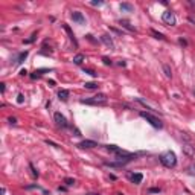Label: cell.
I'll use <instances>...</instances> for the list:
<instances>
[{"mask_svg": "<svg viewBox=\"0 0 195 195\" xmlns=\"http://www.w3.org/2000/svg\"><path fill=\"white\" fill-rule=\"evenodd\" d=\"M108 98L105 93H98L91 98H88V99H81V104H87V105H104L107 104Z\"/></svg>", "mask_w": 195, "mask_h": 195, "instance_id": "6da1fadb", "label": "cell"}, {"mask_svg": "<svg viewBox=\"0 0 195 195\" xmlns=\"http://www.w3.org/2000/svg\"><path fill=\"white\" fill-rule=\"evenodd\" d=\"M160 162H162V165L166 166V168H174V166L177 165V156H175V153H172V151H166V153H163V154L160 156Z\"/></svg>", "mask_w": 195, "mask_h": 195, "instance_id": "7a4b0ae2", "label": "cell"}, {"mask_svg": "<svg viewBox=\"0 0 195 195\" xmlns=\"http://www.w3.org/2000/svg\"><path fill=\"white\" fill-rule=\"evenodd\" d=\"M140 116L143 117V119H146L150 122V124L154 127V128H162L163 127V124H162V120L159 119V117H156L154 114H151V113H146V111H140Z\"/></svg>", "mask_w": 195, "mask_h": 195, "instance_id": "3957f363", "label": "cell"}, {"mask_svg": "<svg viewBox=\"0 0 195 195\" xmlns=\"http://www.w3.org/2000/svg\"><path fill=\"white\" fill-rule=\"evenodd\" d=\"M162 20H163L166 24H169V26H174V24L177 23L175 15H174V12H172V11H165V12L162 14Z\"/></svg>", "mask_w": 195, "mask_h": 195, "instance_id": "277c9868", "label": "cell"}, {"mask_svg": "<svg viewBox=\"0 0 195 195\" xmlns=\"http://www.w3.org/2000/svg\"><path fill=\"white\" fill-rule=\"evenodd\" d=\"M54 119H55V122H57L58 127H61V128H67V127H69L67 119H66L61 113H55V114H54Z\"/></svg>", "mask_w": 195, "mask_h": 195, "instance_id": "5b68a950", "label": "cell"}, {"mask_svg": "<svg viewBox=\"0 0 195 195\" xmlns=\"http://www.w3.org/2000/svg\"><path fill=\"white\" fill-rule=\"evenodd\" d=\"M72 20L75 23H78V24H85V18H84L82 12H79V11H73L72 12Z\"/></svg>", "mask_w": 195, "mask_h": 195, "instance_id": "8992f818", "label": "cell"}, {"mask_svg": "<svg viewBox=\"0 0 195 195\" xmlns=\"http://www.w3.org/2000/svg\"><path fill=\"white\" fill-rule=\"evenodd\" d=\"M183 151L189 156V157H193L195 156V146L192 145V143H183Z\"/></svg>", "mask_w": 195, "mask_h": 195, "instance_id": "52a82bcc", "label": "cell"}, {"mask_svg": "<svg viewBox=\"0 0 195 195\" xmlns=\"http://www.w3.org/2000/svg\"><path fill=\"white\" fill-rule=\"evenodd\" d=\"M78 146H79V148H82V150H85V148H96L98 143L94 140H82L81 143H78Z\"/></svg>", "mask_w": 195, "mask_h": 195, "instance_id": "ba28073f", "label": "cell"}, {"mask_svg": "<svg viewBox=\"0 0 195 195\" xmlns=\"http://www.w3.org/2000/svg\"><path fill=\"white\" fill-rule=\"evenodd\" d=\"M101 40H102V43H104L107 47H110V49H114V41H113V38H111L110 35L104 34V35H101Z\"/></svg>", "mask_w": 195, "mask_h": 195, "instance_id": "9c48e42d", "label": "cell"}, {"mask_svg": "<svg viewBox=\"0 0 195 195\" xmlns=\"http://www.w3.org/2000/svg\"><path fill=\"white\" fill-rule=\"evenodd\" d=\"M63 28H64V31L69 34V37H70V40L73 41V44H75L76 47H78V41H76V38H75V35H73V32H72V29L67 26V24H63Z\"/></svg>", "mask_w": 195, "mask_h": 195, "instance_id": "30bf717a", "label": "cell"}, {"mask_svg": "<svg viewBox=\"0 0 195 195\" xmlns=\"http://www.w3.org/2000/svg\"><path fill=\"white\" fill-rule=\"evenodd\" d=\"M119 24H120L122 28H125V29H128L130 32H136L134 26H131V24H130V21H127V20H120V21H119Z\"/></svg>", "mask_w": 195, "mask_h": 195, "instance_id": "8fae6325", "label": "cell"}, {"mask_svg": "<svg viewBox=\"0 0 195 195\" xmlns=\"http://www.w3.org/2000/svg\"><path fill=\"white\" fill-rule=\"evenodd\" d=\"M130 178H131V181H133L134 184H140L142 180H143V175H142V174H131Z\"/></svg>", "mask_w": 195, "mask_h": 195, "instance_id": "7c38bea8", "label": "cell"}, {"mask_svg": "<svg viewBox=\"0 0 195 195\" xmlns=\"http://www.w3.org/2000/svg\"><path fill=\"white\" fill-rule=\"evenodd\" d=\"M69 96H70L69 90H64V88H61V90L58 91V98H60L61 101H67V99H69Z\"/></svg>", "mask_w": 195, "mask_h": 195, "instance_id": "4fadbf2b", "label": "cell"}, {"mask_svg": "<svg viewBox=\"0 0 195 195\" xmlns=\"http://www.w3.org/2000/svg\"><path fill=\"white\" fill-rule=\"evenodd\" d=\"M120 9L122 11H127V12H133L134 11V6L131 3H120Z\"/></svg>", "mask_w": 195, "mask_h": 195, "instance_id": "5bb4252c", "label": "cell"}, {"mask_svg": "<svg viewBox=\"0 0 195 195\" xmlns=\"http://www.w3.org/2000/svg\"><path fill=\"white\" fill-rule=\"evenodd\" d=\"M28 58V52H21L18 57H17V60H15V64H21L24 60Z\"/></svg>", "mask_w": 195, "mask_h": 195, "instance_id": "9a60e30c", "label": "cell"}, {"mask_svg": "<svg viewBox=\"0 0 195 195\" xmlns=\"http://www.w3.org/2000/svg\"><path fill=\"white\" fill-rule=\"evenodd\" d=\"M163 72H165L166 78H172V70H171V67L168 64H163Z\"/></svg>", "mask_w": 195, "mask_h": 195, "instance_id": "2e32d148", "label": "cell"}, {"mask_svg": "<svg viewBox=\"0 0 195 195\" xmlns=\"http://www.w3.org/2000/svg\"><path fill=\"white\" fill-rule=\"evenodd\" d=\"M82 61H84V55L82 54H78V55L73 57V63H75V64H81Z\"/></svg>", "mask_w": 195, "mask_h": 195, "instance_id": "e0dca14e", "label": "cell"}, {"mask_svg": "<svg viewBox=\"0 0 195 195\" xmlns=\"http://www.w3.org/2000/svg\"><path fill=\"white\" fill-rule=\"evenodd\" d=\"M151 34H153L156 38H159V40H165V35H163V34H160V32H157L156 29H151Z\"/></svg>", "mask_w": 195, "mask_h": 195, "instance_id": "ac0fdd59", "label": "cell"}, {"mask_svg": "<svg viewBox=\"0 0 195 195\" xmlns=\"http://www.w3.org/2000/svg\"><path fill=\"white\" fill-rule=\"evenodd\" d=\"M84 73H87V75H90V76H93V78L98 76V73H96L94 70H91V69H84Z\"/></svg>", "mask_w": 195, "mask_h": 195, "instance_id": "d6986e66", "label": "cell"}, {"mask_svg": "<svg viewBox=\"0 0 195 195\" xmlns=\"http://www.w3.org/2000/svg\"><path fill=\"white\" fill-rule=\"evenodd\" d=\"M102 5H104L102 0H93L91 2V6H102Z\"/></svg>", "mask_w": 195, "mask_h": 195, "instance_id": "ffe728a7", "label": "cell"}, {"mask_svg": "<svg viewBox=\"0 0 195 195\" xmlns=\"http://www.w3.org/2000/svg\"><path fill=\"white\" fill-rule=\"evenodd\" d=\"M84 87H85V88H96V87H98V84H94V82H85V84H84Z\"/></svg>", "mask_w": 195, "mask_h": 195, "instance_id": "44dd1931", "label": "cell"}, {"mask_svg": "<svg viewBox=\"0 0 195 195\" xmlns=\"http://www.w3.org/2000/svg\"><path fill=\"white\" fill-rule=\"evenodd\" d=\"M64 183H66L67 186H72V184H75V180H73V178H66Z\"/></svg>", "mask_w": 195, "mask_h": 195, "instance_id": "7402d4cb", "label": "cell"}, {"mask_svg": "<svg viewBox=\"0 0 195 195\" xmlns=\"http://www.w3.org/2000/svg\"><path fill=\"white\" fill-rule=\"evenodd\" d=\"M29 168H31V171H32V175H34V177H38V172L34 169V166H32V165H29Z\"/></svg>", "mask_w": 195, "mask_h": 195, "instance_id": "603a6c76", "label": "cell"}, {"mask_svg": "<svg viewBox=\"0 0 195 195\" xmlns=\"http://www.w3.org/2000/svg\"><path fill=\"white\" fill-rule=\"evenodd\" d=\"M102 61H104V64H107V66H111V61H110L107 57H104V58H102Z\"/></svg>", "mask_w": 195, "mask_h": 195, "instance_id": "cb8c5ba5", "label": "cell"}, {"mask_svg": "<svg viewBox=\"0 0 195 195\" xmlns=\"http://www.w3.org/2000/svg\"><path fill=\"white\" fill-rule=\"evenodd\" d=\"M110 31H113V32H116V34H120V35H122V31H119V29H116V28H110Z\"/></svg>", "mask_w": 195, "mask_h": 195, "instance_id": "d4e9b609", "label": "cell"}, {"mask_svg": "<svg viewBox=\"0 0 195 195\" xmlns=\"http://www.w3.org/2000/svg\"><path fill=\"white\" fill-rule=\"evenodd\" d=\"M17 102H20V104L23 102V94H18V99H17Z\"/></svg>", "mask_w": 195, "mask_h": 195, "instance_id": "484cf974", "label": "cell"}, {"mask_svg": "<svg viewBox=\"0 0 195 195\" xmlns=\"http://www.w3.org/2000/svg\"><path fill=\"white\" fill-rule=\"evenodd\" d=\"M87 40H90V41H91V43H96V41H94V40H93V35H87Z\"/></svg>", "mask_w": 195, "mask_h": 195, "instance_id": "4316f807", "label": "cell"}, {"mask_svg": "<svg viewBox=\"0 0 195 195\" xmlns=\"http://www.w3.org/2000/svg\"><path fill=\"white\" fill-rule=\"evenodd\" d=\"M0 90H2V93H5V84H3V82L0 84Z\"/></svg>", "mask_w": 195, "mask_h": 195, "instance_id": "83f0119b", "label": "cell"}, {"mask_svg": "<svg viewBox=\"0 0 195 195\" xmlns=\"http://www.w3.org/2000/svg\"><path fill=\"white\" fill-rule=\"evenodd\" d=\"M9 122H11V124H15L17 120H15V117H9Z\"/></svg>", "mask_w": 195, "mask_h": 195, "instance_id": "f1b7e54d", "label": "cell"}, {"mask_svg": "<svg viewBox=\"0 0 195 195\" xmlns=\"http://www.w3.org/2000/svg\"><path fill=\"white\" fill-rule=\"evenodd\" d=\"M87 195H99V193H87Z\"/></svg>", "mask_w": 195, "mask_h": 195, "instance_id": "f546056e", "label": "cell"}]
</instances>
